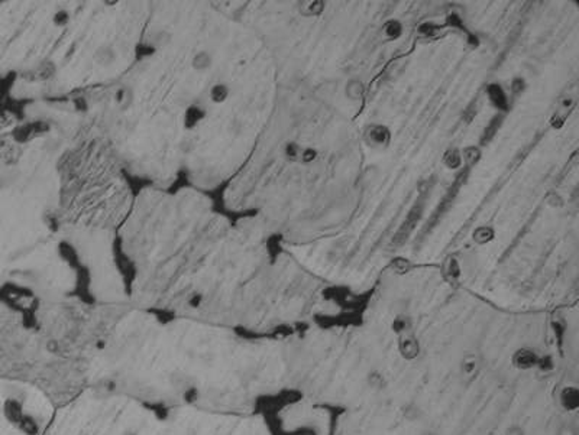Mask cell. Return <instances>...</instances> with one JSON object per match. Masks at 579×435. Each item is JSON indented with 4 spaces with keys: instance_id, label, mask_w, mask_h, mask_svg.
<instances>
[{
    "instance_id": "22",
    "label": "cell",
    "mask_w": 579,
    "mask_h": 435,
    "mask_svg": "<svg viewBox=\"0 0 579 435\" xmlns=\"http://www.w3.org/2000/svg\"><path fill=\"white\" fill-rule=\"evenodd\" d=\"M475 116H476V101L474 100V101H471V103L468 104V107L463 110V113H462V119L465 120V121L469 124L472 120L475 119Z\"/></svg>"
},
{
    "instance_id": "13",
    "label": "cell",
    "mask_w": 579,
    "mask_h": 435,
    "mask_svg": "<svg viewBox=\"0 0 579 435\" xmlns=\"http://www.w3.org/2000/svg\"><path fill=\"white\" fill-rule=\"evenodd\" d=\"M325 1L320 0H314V1H309L306 7L301 9V13L304 16H319L323 10H325Z\"/></svg>"
},
{
    "instance_id": "10",
    "label": "cell",
    "mask_w": 579,
    "mask_h": 435,
    "mask_svg": "<svg viewBox=\"0 0 579 435\" xmlns=\"http://www.w3.org/2000/svg\"><path fill=\"white\" fill-rule=\"evenodd\" d=\"M364 91H365L364 84L359 79H351L346 84V97L349 100H352V101H356V100L362 99Z\"/></svg>"
},
{
    "instance_id": "23",
    "label": "cell",
    "mask_w": 579,
    "mask_h": 435,
    "mask_svg": "<svg viewBox=\"0 0 579 435\" xmlns=\"http://www.w3.org/2000/svg\"><path fill=\"white\" fill-rule=\"evenodd\" d=\"M510 88H511V93H513L514 96H518V94H521V93L524 91V88H526V81H524V79H521V77H516V79H513V81H511Z\"/></svg>"
},
{
    "instance_id": "19",
    "label": "cell",
    "mask_w": 579,
    "mask_h": 435,
    "mask_svg": "<svg viewBox=\"0 0 579 435\" xmlns=\"http://www.w3.org/2000/svg\"><path fill=\"white\" fill-rule=\"evenodd\" d=\"M52 22H54V25H55V26H58V28H64V26H67V25H68V22H70V13H68L67 10H64V9L58 10V12L54 15V18H52Z\"/></svg>"
},
{
    "instance_id": "15",
    "label": "cell",
    "mask_w": 579,
    "mask_h": 435,
    "mask_svg": "<svg viewBox=\"0 0 579 435\" xmlns=\"http://www.w3.org/2000/svg\"><path fill=\"white\" fill-rule=\"evenodd\" d=\"M391 266H393V269H394L397 274H407V272L413 268L412 262H410L409 259H406V257H401V256L394 257V259L391 260Z\"/></svg>"
},
{
    "instance_id": "12",
    "label": "cell",
    "mask_w": 579,
    "mask_h": 435,
    "mask_svg": "<svg viewBox=\"0 0 579 435\" xmlns=\"http://www.w3.org/2000/svg\"><path fill=\"white\" fill-rule=\"evenodd\" d=\"M446 26H448V28H454V29H459V31L463 32L466 37L471 34V32L468 31V28L465 26L463 19H462L457 13H449V15L446 16Z\"/></svg>"
},
{
    "instance_id": "14",
    "label": "cell",
    "mask_w": 579,
    "mask_h": 435,
    "mask_svg": "<svg viewBox=\"0 0 579 435\" xmlns=\"http://www.w3.org/2000/svg\"><path fill=\"white\" fill-rule=\"evenodd\" d=\"M229 96V88L223 84H217L211 88L210 91V97L214 103H223Z\"/></svg>"
},
{
    "instance_id": "7",
    "label": "cell",
    "mask_w": 579,
    "mask_h": 435,
    "mask_svg": "<svg viewBox=\"0 0 579 435\" xmlns=\"http://www.w3.org/2000/svg\"><path fill=\"white\" fill-rule=\"evenodd\" d=\"M382 32L387 40H398L403 35V25L397 19H390L382 25Z\"/></svg>"
},
{
    "instance_id": "11",
    "label": "cell",
    "mask_w": 579,
    "mask_h": 435,
    "mask_svg": "<svg viewBox=\"0 0 579 435\" xmlns=\"http://www.w3.org/2000/svg\"><path fill=\"white\" fill-rule=\"evenodd\" d=\"M96 61L102 65H109L115 61V52L110 46H102L96 51Z\"/></svg>"
},
{
    "instance_id": "4",
    "label": "cell",
    "mask_w": 579,
    "mask_h": 435,
    "mask_svg": "<svg viewBox=\"0 0 579 435\" xmlns=\"http://www.w3.org/2000/svg\"><path fill=\"white\" fill-rule=\"evenodd\" d=\"M502 115L499 113V115H496L493 119H491V121L487 124V127L484 129V133H482V136H481V145H488L494 138H496V135L498 133V130H499V127H501V124H502Z\"/></svg>"
},
{
    "instance_id": "5",
    "label": "cell",
    "mask_w": 579,
    "mask_h": 435,
    "mask_svg": "<svg viewBox=\"0 0 579 435\" xmlns=\"http://www.w3.org/2000/svg\"><path fill=\"white\" fill-rule=\"evenodd\" d=\"M460 157H462V163H465L466 168L469 169L481 160L482 154L478 146H465L460 151Z\"/></svg>"
},
{
    "instance_id": "1",
    "label": "cell",
    "mask_w": 579,
    "mask_h": 435,
    "mask_svg": "<svg viewBox=\"0 0 579 435\" xmlns=\"http://www.w3.org/2000/svg\"><path fill=\"white\" fill-rule=\"evenodd\" d=\"M423 213H424V199L420 198L418 201H415V204L412 207V210L409 211L406 220L401 223L400 229H398L397 233L394 235L393 241H391L393 246H401V244H404V243L409 240V237L412 236V233H413L414 229H415V226H417L418 221L421 220Z\"/></svg>"
},
{
    "instance_id": "6",
    "label": "cell",
    "mask_w": 579,
    "mask_h": 435,
    "mask_svg": "<svg viewBox=\"0 0 579 435\" xmlns=\"http://www.w3.org/2000/svg\"><path fill=\"white\" fill-rule=\"evenodd\" d=\"M496 237V230L491 226H479L472 232V238L476 244H487Z\"/></svg>"
},
{
    "instance_id": "24",
    "label": "cell",
    "mask_w": 579,
    "mask_h": 435,
    "mask_svg": "<svg viewBox=\"0 0 579 435\" xmlns=\"http://www.w3.org/2000/svg\"><path fill=\"white\" fill-rule=\"evenodd\" d=\"M546 202H547L550 207H562V204H563L560 196L556 194V193H550V194L546 197Z\"/></svg>"
},
{
    "instance_id": "16",
    "label": "cell",
    "mask_w": 579,
    "mask_h": 435,
    "mask_svg": "<svg viewBox=\"0 0 579 435\" xmlns=\"http://www.w3.org/2000/svg\"><path fill=\"white\" fill-rule=\"evenodd\" d=\"M191 64H193V67L196 70H206L211 64V57L208 54H206V52H199V54L194 55Z\"/></svg>"
},
{
    "instance_id": "9",
    "label": "cell",
    "mask_w": 579,
    "mask_h": 435,
    "mask_svg": "<svg viewBox=\"0 0 579 435\" xmlns=\"http://www.w3.org/2000/svg\"><path fill=\"white\" fill-rule=\"evenodd\" d=\"M443 163L448 169H459L463 163H462V157H460V151H457L455 148H449L445 154H443Z\"/></svg>"
},
{
    "instance_id": "18",
    "label": "cell",
    "mask_w": 579,
    "mask_h": 435,
    "mask_svg": "<svg viewBox=\"0 0 579 435\" xmlns=\"http://www.w3.org/2000/svg\"><path fill=\"white\" fill-rule=\"evenodd\" d=\"M300 152H301V146H298L295 142H289L284 148V154L286 158L289 160H298L300 159Z\"/></svg>"
},
{
    "instance_id": "2",
    "label": "cell",
    "mask_w": 579,
    "mask_h": 435,
    "mask_svg": "<svg viewBox=\"0 0 579 435\" xmlns=\"http://www.w3.org/2000/svg\"><path fill=\"white\" fill-rule=\"evenodd\" d=\"M364 139L371 148H388L391 143V130L384 124L373 123L365 129Z\"/></svg>"
},
{
    "instance_id": "8",
    "label": "cell",
    "mask_w": 579,
    "mask_h": 435,
    "mask_svg": "<svg viewBox=\"0 0 579 435\" xmlns=\"http://www.w3.org/2000/svg\"><path fill=\"white\" fill-rule=\"evenodd\" d=\"M443 275L446 279H449L451 282H455L460 277V265L457 262V259L451 256L445 260L443 263Z\"/></svg>"
},
{
    "instance_id": "3",
    "label": "cell",
    "mask_w": 579,
    "mask_h": 435,
    "mask_svg": "<svg viewBox=\"0 0 579 435\" xmlns=\"http://www.w3.org/2000/svg\"><path fill=\"white\" fill-rule=\"evenodd\" d=\"M485 93H487V96H488L491 104L496 107L498 112L507 113V112L510 110L508 96H507V93L504 91V88L501 87V84H498V82H491V84H488Z\"/></svg>"
},
{
    "instance_id": "21",
    "label": "cell",
    "mask_w": 579,
    "mask_h": 435,
    "mask_svg": "<svg viewBox=\"0 0 579 435\" xmlns=\"http://www.w3.org/2000/svg\"><path fill=\"white\" fill-rule=\"evenodd\" d=\"M566 119H568V115H565V113H562V112H555L553 113V116H552V119H550V126L553 127V129H562L563 126H565V121H566Z\"/></svg>"
},
{
    "instance_id": "20",
    "label": "cell",
    "mask_w": 579,
    "mask_h": 435,
    "mask_svg": "<svg viewBox=\"0 0 579 435\" xmlns=\"http://www.w3.org/2000/svg\"><path fill=\"white\" fill-rule=\"evenodd\" d=\"M317 157H319V152H317L314 148H301L300 159H298V160L303 162V163H310V162L316 160Z\"/></svg>"
},
{
    "instance_id": "17",
    "label": "cell",
    "mask_w": 579,
    "mask_h": 435,
    "mask_svg": "<svg viewBox=\"0 0 579 435\" xmlns=\"http://www.w3.org/2000/svg\"><path fill=\"white\" fill-rule=\"evenodd\" d=\"M440 29H442L440 25H436V23H433V22H424V23H421V25L418 26L417 31H418V34H421V35H424V37H433V35L439 34Z\"/></svg>"
}]
</instances>
